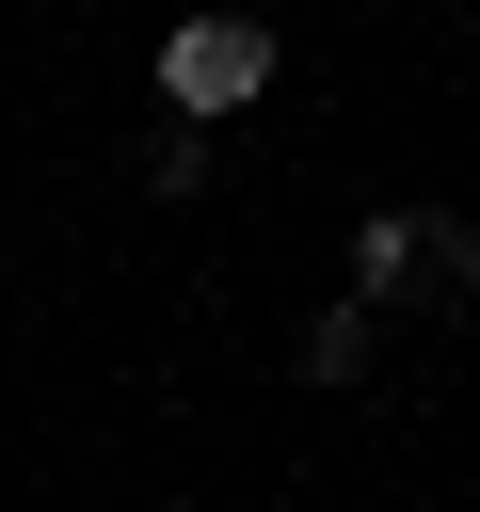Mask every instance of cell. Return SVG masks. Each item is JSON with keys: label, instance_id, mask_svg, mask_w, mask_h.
Returning a JSON list of instances; mask_svg holds the SVG:
<instances>
[{"label": "cell", "instance_id": "6da1fadb", "mask_svg": "<svg viewBox=\"0 0 480 512\" xmlns=\"http://www.w3.org/2000/svg\"><path fill=\"white\" fill-rule=\"evenodd\" d=\"M256 80H272V32L256 16H176L160 32V96L208 128V112H256Z\"/></svg>", "mask_w": 480, "mask_h": 512}, {"label": "cell", "instance_id": "7a4b0ae2", "mask_svg": "<svg viewBox=\"0 0 480 512\" xmlns=\"http://www.w3.org/2000/svg\"><path fill=\"white\" fill-rule=\"evenodd\" d=\"M416 256H432V224H400V208H368V240H352V272H368V304H384V288H400Z\"/></svg>", "mask_w": 480, "mask_h": 512}, {"label": "cell", "instance_id": "3957f363", "mask_svg": "<svg viewBox=\"0 0 480 512\" xmlns=\"http://www.w3.org/2000/svg\"><path fill=\"white\" fill-rule=\"evenodd\" d=\"M368 368V304H336V320H304V384H352Z\"/></svg>", "mask_w": 480, "mask_h": 512}]
</instances>
